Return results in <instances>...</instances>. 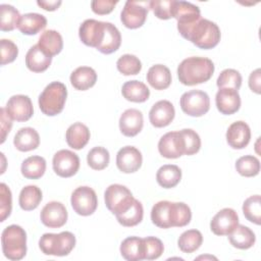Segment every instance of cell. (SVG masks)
Masks as SVG:
<instances>
[{
  "mask_svg": "<svg viewBox=\"0 0 261 261\" xmlns=\"http://www.w3.org/2000/svg\"><path fill=\"white\" fill-rule=\"evenodd\" d=\"M243 213L245 217L259 225L261 223V198L260 195H254L245 200L243 204Z\"/></svg>",
  "mask_w": 261,
  "mask_h": 261,
  "instance_id": "41",
  "label": "cell"
},
{
  "mask_svg": "<svg viewBox=\"0 0 261 261\" xmlns=\"http://www.w3.org/2000/svg\"><path fill=\"white\" fill-rule=\"evenodd\" d=\"M147 82L155 90H165L171 84V72L167 66L155 64L147 72Z\"/></svg>",
  "mask_w": 261,
  "mask_h": 261,
  "instance_id": "28",
  "label": "cell"
},
{
  "mask_svg": "<svg viewBox=\"0 0 261 261\" xmlns=\"http://www.w3.org/2000/svg\"><path fill=\"white\" fill-rule=\"evenodd\" d=\"M121 44V35L118 29L111 22L105 21L104 37L97 50L103 54H111L115 52Z\"/></svg>",
  "mask_w": 261,
  "mask_h": 261,
  "instance_id": "31",
  "label": "cell"
},
{
  "mask_svg": "<svg viewBox=\"0 0 261 261\" xmlns=\"http://www.w3.org/2000/svg\"><path fill=\"white\" fill-rule=\"evenodd\" d=\"M110 160V155L107 149L103 147H94L87 155V162L94 170H102L107 167Z\"/></svg>",
  "mask_w": 261,
  "mask_h": 261,
  "instance_id": "42",
  "label": "cell"
},
{
  "mask_svg": "<svg viewBox=\"0 0 261 261\" xmlns=\"http://www.w3.org/2000/svg\"><path fill=\"white\" fill-rule=\"evenodd\" d=\"M67 210L64 205L57 201L47 203L41 210L40 218L42 223L50 228H59L67 221Z\"/></svg>",
  "mask_w": 261,
  "mask_h": 261,
  "instance_id": "15",
  "label": "cell"
},
{
  "mask_svg": "<svg viewBox=\"0 0 261 261\" xmlns=\"http://www.w3.org/2000/svg\"><path fill=\"white\" fill-rule=\"evenodd\" d=\"M142 162V153L133 146L122 147L116 154V166L124 173L136 172L141 167Z\"/></svg>",
  "mask_w": 261,
  "mask_h": 261,
  "instance_id": "18",
  "label": "cell"
},
{
  "mask_svg": "<svg viewBox=\"0 0 261 261\" xmlns=\"http://www.w3.org/2000/svg\"><path fill=\"white\" fill-rule=\"evenodd\" d=\"M90 136V130L86 124L82 122H74L67 128L65 139L70 148L81 150L88 144Z\"/></svg>",
  "mask_w": 261,
  "mask_h": 261,
  "instance_id": "26",
  "label": "cell"
},
{
  "mask_svg": "<svg viewBox=\"0 0 261 261\" xmlns=\"http://www.w3.org/2000/svg\"><path fill=\"white\" fill-rule=\"evenodd\" d=\"M191 218V209L182 202L159 201L151 210V220L160 228L182 227L190 223Z\"/></svg>",
  "mask_w": 261,
  "mask_h": 261,
  "instance_id": "1",
  "label": "cell"
},
{
  "mask_svg": "<svg viewBox=\"0 0 261 261\" xmlns=\"http://www.w3.org/2000/svg\"><path fill=\"white\" fill-rule=\"evenodd\" d=\"M115 216L117 221L121 225L127 226V227L135 226L143 220V216H144L143 205L139 200L135 199L133 204L129 206V208H127L124 212Z\"/></svg>",
  "mask_w": 261,
  "mask_h": 261,
  "instance_id": "37",
  "label": "cell"
},
{
  "mask_svg": "<svg viewBox=\"0 0 261 261\" xmlns=\"http://www.w3.org/2000/svg\"><path fill=\"white\" fill-rule=\"evenodd\" d=\"M216 85L219 89L221 88H231L239 90L242 85V75L241 73L232 68H226L220 72L217 77Z\"/></svg>",
  "mask_w": 261,
  "mask_h": 261,
  "instance_id": "44",
  "label": "cell"
},
{
  "mask_svg": "<svg viewBox=\"0 0 261 261\" xmlns=\"http://www.w3.org/2000/svg\"><path fill=\"white\" fill-rule=\"evenodd\" d=\"M61 1L60 0H55V1H45V0H39V1H37V4L41 7V8H43V9H45V10H47V11H54V10H56L60 5H61Z\"/></svg>",
  "mask_w": 261,
  "mask_h": 261,
  "instance_id": "53",
  "label": "cell"
},
{
  "mask_svg": "<svg viewBox=\"0 0 261 261\" xmlns=\"http://www.w3.org/2000/svg\"><path fill=\"white\" fill-rule=\"evenodd\" d=\"M228 240L232 247L241 250H247L253 247L256 237L251 228L243 224H238L237 227L228 234Z\"/></svg>",
  "mask_w": 261,
  "mask_h": 261,
  "instance_id": "33",
  "label": "cell"
},
{
  "mask_svg": "<svg viewBox=\"0 0 261 261\" xmlns=\"http://www.w3.org/2000/svg\"><path fill=\"white\" fill-rule=\"evenodd\" d=\"M52 57L46 54L39 45L32 46L25 55V65L33 72L45 71L51 64Z\"/></svg>",
  "mask_w": 261,
  "mask_h": 261,
  "instance_id": "23",
  "label": "cell"
},
{
  "mask_svg": "<svg viewBox=\"0 0 261 261\" xmlns=\"http://www.w3.org/2000/svg\"><path fill=\"white\" fill-rule=\"evenodd\" d=\"M20 14L16 8L9 4L0 5V29L3 32H10L17 28Z\"/></svg>",
  "mask_w": 261,
  "mask_h": 261,
  "instance_id": "39",
  "label": "cell"
},
{
  "mask_svg": "<svg viewBox=\"0 0 261 261\" xmlns=\"http://www.w3.org/2000/svg\"><path fill=\"white\" fill-rule=\"evenodd\" d=\"M236 169L243 176H256L260 171V161L253 155L242 156L236 162Z\"/></svg>",
  "mask_w": 261,
  "mask_h": 261,
  "instance_id": "40",
  "label": "cell"
},
{
  "mask_svg": "<svg viewBox=\"0 0 261 261\" xmlns=\"http://www.w3.org/2000/svg\"><path fill=\"white\" fill-rule=\"evenodd\" d=\"M173 3L174 0H153L150 1V9L158 18L169 19L172 17Z\"/></svg>",
  "mask_w": 261,
  "mask_h": 261,
  "instance_id": "47",
  "label": "cell"
},
{
  "mask_svg": "<svg viewBox=\"0 0 261 261\" xmlns=\"http://www.w3.org/2000/svg\"><path fill=\"white\" fill-rule=\"evenodd\" d=\"M71 207L74 212L82 216L93 214L98 206V199L95 191L87 186L76 188L70 198Z\"/></svg>",
  "mask_w": 261,
  "mask_h": 261,
  "instance_id": "10",
  "label": "cell"
},
{
  "mask_svg": "<svg viewBox=\"0 0 261 261\" xmlns=\"http://www.w3.org/2000/svg\"><path fill=\"white\" fill-rule=\"evenodd\" d=\"M203 243V236L198 229H189L184 231L177 241L178 248L181 252L191 254L198 250Z\"/></svg>",
  "mask_w": 261,
  "mask_h": 261,
  "instance_id": "38",
  "label": "cell"
},
{
  "mask_svg": "<svg viewBox=\"0 0 261 261\" xmlns=\"http://www.w3.org/2000/svg\"><path fill=\"white\" fill-rule=\"evenodd\" d=\"M38 45L46 54L52 57L61 52L63 48V40L57 31L46 30L40 36Z\"/></svg>",
  "mask_w": 261,
  "mask_h": 261,
  "instance_id": "30",
  "label": "cell"
},
{
  "mask_svg": "<svg viewBox=\"0 0 261 261\" xmlns=\"http://www.w3.org/2000/svg\"><path fill=\"white\" fill-rule=\"evenodd\" d=\"M42 191L37 186H25L19 193L18 203L22 210L31 211L36 209L42 201Z\"/></svg>",
  "mask_w": 261,
  "mask_h": 261,
  "instance_id": "36",
  "label": "cell"
},
{
  "mask_svg": "<svg viewBox=\"0 0 261 261\" xmlns=\"http://www.w3.org/2000/svg\"><path fill=\"white\" fill-rule=\"evenodd\" d=\"M179 104L181 110L186 114L199 117L208 112L210 108V99L206 92L192 90L181 95Z\"/></svg>",
  "mask_w": 261,
  "mask_h": 261,
  "instance_id": "8",
  "label": "cell"
},
{
  "mask_svg": "<svg viewBox=\"0 0 261 261\" xmlns=\"http://www.w3.org/2000/svg\"><path fill=\"white\" fill-rule=\"evenodd\" d=\"M104 200L107 209L114 215H118L129 208L135 198L126 187L113 184L106 189L104 193Z\"/></svg>",
  "mask_w": 261,
  "mask_h": 261,
  "instance_id": "7",
  "label": "cell"
},
{
  "mask_svg": "<svg viewBox=\"0 0 261 261\" xmlns=\"http://www.w3.org/2000/svg\"><path fill=\"white\" fill-rule=\"evenodd\" d=\"M251 139L250 126L243 120L232 122L226 130V142L232 149H244Z\"/></svg>",
  "mask_w": 261,
  "mask_h": 261,
  "instance_id": "21",
  "label": "cell"
},
{
  "mask_svg": "<svg viewBox=\"0 0 261 261\" xmlns=\"http://www.w3.org/2000/svg\"><path fill=\"white\" fill-rule=\"evenodd\" d=\"M120 254L127 261H140L145 259L144 240L139 237H128L120 245Z\"/></svg>",
  "mask_w": 261,
  "mask_h": 261,
  "instance_id": "25",
  "label": "cell"
},
{
  "mask_svg": "<svg viewBox=\"0 0 261 261\" xmlns=\"http://www.w3.org/2000/svg\"><path fill=\"white\" fill-rule=\"evenodd\" d=\"M215 103L220 113L230 115L240 109L241 97L238 90L231 88H221L216 93Z\"/></svg>",
  "mask_w": 261,
  "mask_h": 261,
  "instance_id": "19",
  "label": "cell"
},
{
  "mask_svg": "<svg viewBox=\"0 0 261 261\" xmlns=\"http://www.w3.org/2000/svg\"><path fill=\"white\" fill-rule=\"evenodd\" d=\"M180 35L201 49L214 48L219 43L221 37L218 25L215 22L202 17Z\"/></svg>",
  "mask_w": 261,
  "mask_h": 261,
  "instance_id": "3",
  "label": "cell"
},
{
  "mask_svg": "<svg viewBox=\"0 0 261 261\" xmlns=\"http://www.w3.org/2000/svg\"><path fill=\"white\" fill-rule=\"evenodd\" d=\"M53 170L61 177L74 175L80 168L79 156L70 150H59L53 156Z\"/></svg>",
  "mask_w": 261,
  "mask_h": 261,
  "instance_id": "12",
  "label": "cell"
},
{
  "mask_svg": "<svg viewBox=\"0 0 261 261\" xmlns=\"http://www.w3.org/2000/svg\"><path fill=\"white\" fill-rule=\"evenodd\" d=\"M105 21L96 19H86L79 29V36L81 41L90 47H97L101 44L104 37Z\"/></svg>",
  "mask_w": 261,
  "mask_h": 261,
  "instance_id": "17",
  "label": "cell"
},
{
  "mask_svg": "<svg viewBox=\"0 0 261 261\" xmlns=\"http://www.w3.org/2000/svg\"><path fill=\"white\" fill-rule=\"evenodd\" d=\"M66 97L67 90L65 85L61 82H52L40 94L39 107L48 116L57 115L63 110Z\"/></svg>",
  "mask_w": 261,
  "mask_h": 261,
  "instance_id": "5",
  "label": "cell"
},
{
  "mask_svg": "<svg viewBox=\"0 0 261 261\" xmlns=\"http://www.w3.org/2000/svg\"><path fill=\"white\" fill-rule=\"evenodd\" d=\"M75 246V237L70 231L59 233H44L39 241V247L45 255L66 256Z\"/></svg>",
  "mask_w": 261,
  "mask_h": 261,
  "instance_id": "6",
  "label": "cell"
},
{
  "mask_svg": "<svg viewBox=\"0 0 261 261\" xmlns=\"http://www.w3.org/2000/svg\"><path fill=\"white\" fill-rule=\"evenodd\" d=\"M158 151L161 156L168 159L185 155V143L180 132H169L162 136L158 142Z\"/></svg>",
  "mask_w": 261,
  "mask_h": 261,
  "instance_id": "14",
  "label": "cell"
},
{
  "mask_svg": "<svg viewBox=\"0 0 261 261\" xmlns=\"http://www.w3.org/2000/svg\"><path fill=\"white\" fill-rule=\"evenodd\" d=\"M175 110L172 103L168 100H160L152 106L149 112V119L153 126L164 127L173 120Z\"/></svg>",
  "mask_w": 261,
  "mask_h": 261,
  "instance_id": "20",
  "label": "cell"
},
{
  "mask_svg": "<svg viewBox=\"0 0 261 261\" xmlns=\"http://www.w3.org/2000/svg\"><path fill=\"white\" fill-rule=\"evenodd\" d=\"M121 94L123 98H125L127 101L142 103L148 100L150 96V90L144 83L133 80L123 84Z\"/></svg>",
  "mask_w": 261,
  "mask_h": 261,
  "instance_id": "32",
  "label": "cell"
},
{
  "mask_svg": "<svg viewBox=\"0 0 261 261\" xmlns=\"http://www.w3.org/2000/svg\"><path fill=\"white\" fill-rule=\"evenodd\" d=\"M239 224V216L231 208L218 211L210 222V228L216 236H228Z\"/></svg>",
  "mask_w": 261,
  "mask_h": 261,
  "instance_id": "16",
  "label": "cell"
},
{
  "mask_svg": "<svg viewBox=\"0 0 261 261\" xmlns=\"http://www.w3.org/2000/svg\"><path fill=\"white\" fill-rule=\"evenodd\" d=\"M172 17L177 20V30L182 34L187 29L201 18L200 8L187 1H175L172 7Z\"/></svg>",
  "mask_w": 261,
  "mask_h": 261,
  "instance_id": "11",
  "label": "cell"
},
{
  "mask_svg": "<svg viewBox=\"0 0 261 261\" xmlns=\"http://www.w3.org/2000/svg\"><path fill=\"white\" fill-rule=\"evenodd\" d=\"M46 25H47V19L43 14L31 12V13H25L20 15L17 23V29L23 35L32 36L44 30Z\"/></svg>",
  "mask_w": 261,
  "mask_h": 261,
  "instance_id": "24",
  "label": "cell"
},
{
  "mask_svg": "<svg viewBox=\"0 0 261 261\" xmlns=\"http://www.w3.org/2000/svg\"><path fill=\"white\" fill-rule=\"evenodd\" d=\"M143 240L145 245V259L146 260L158 259L164 251V246L161 240L155 237H147V238H144Z\"/></svg>",
  "mask_w": 261,
  "mask_h": 261,
  "instance_id": "46",
  "label": "cell"
},
{
  "mask_svg": "<svg viewBox=\"0 0 261 261\" xmlns=\"http://www.w3.org/2000/svg\"><path fill=\"white\" fill-rule=\"evenodd\" d=\"M249 87L250 89L256 93L260 94L261 90V69L257 68L251 72L249 76Z\"/></svg>",
  "mask_w": 261,
  "mask_h": 261,
  "instance_id": "52",
  "label": "cell"
},
{
  "mask_svg": "<svg viewBox=\"0 0 261 261\" xmlns=\"http://www.w3.org/2000/svg\"><path fill=\"white\" fill-rule=\"evenodd\" d=\"M116 66L118 71L124 75L138 74L142 69L140 59L133 54H124L120 56L116 61Z\"/></svg>",
  "mask_w": 261,
  "mask_h": 261,
  "instance_id": "43",
  "label": "cell"
},
{
  "mask_svg": "<svg viewBox=\"0 0 261 261\" xmlns=\"http://www.w3.org/2000/svg\"><path fill=\"white\" fill-rule=\"evenodd\" d=\"M181 179V170L177 165L165 164L162 165L157 173L156 180L158 185L164 189L174 188Z\"/></svg>",
  "mask_w": 261,
  "mask_h": 261,
  "instance_id": "34",
  "label": "cell"
},
{
  "mask_svg": "<svg viewBox=\"0 0 261 261\" xmlns=\"http://www.w3.org/2000/svg\"><path fill=\"white\" fill-rule=\"evenodd\" d=\"M212 60L206 57L192 56L184 59L177 66V76L185 86H195L211 79L214 72Z\"/></svg>",
  "mask_w": 261,
  "mask_h": 261,
  "instance_id": "2",
  "label": "cell"
},
{
  "mask_svg": "<svg viewBox=\"0 0 261 261\" xmlns=\"http://www.w3.org/2000/svg\"><path fill=\"white\" fill-rule=\"evenodd\" d=\"M144 119L140 110L126 109L119 118V129L125 137H135L143 128Z\"/></svg>",
  "mask_w": 261,
  "mask_h": 261,
  "instance_id": "22",
  "label": "cell"
},
{
  "mask_svg": "<svg viewBox=\"0 0 261 261\" xmlns=\"http://www.w3.org/2000/svg\"><path fill=\"white\" fill-rule=\"evenodd\" d=\"M5 111L12 120L27 121L33 116L34 108L29 96L13 95L8 99Z\"/></svg>",
  "mask_w": 261,
  "mask_h": 261,
  "instance_id": "13",
  "label": "cell"
},
{
  "mask_svg": "<svg viewBox=\"0 0 261 261\" xmlns=\"http://www.w3.org/2000/svg\"><path fill=\"white\" fill-rule=\"evenodd\" d=\"M12 197L10 189L2 182L0 185V220L4 221L11 213Z\"/></svg>",
  "mask_w": 261,
  "mask_h": 261,
  "instance_id": "48",
  "label": "cell"
},
{
  "mask_svg": "<svg viewBox=\"0 0 261 261\" xmlns=\"http://www.w3.org/2000/svg\"><path fill=\"white\" fill-rule=\"evenodd\" d=\"M149 9L150 1L127 0L120 13V20L127 29H138L145 23Z\"/></svg>",
  "mask_w": 261,
  "mask_h": 261,
  "instance_id": "9",
  "label": "cell"
},
{
  "mask_svg": "<svg viewBox=\"0 0 261 261\" xmlns=\"http://www.w3.org/2000/svg\"><path fill=\"white\" fill-rule=\"evenodd\" d=\"M1 46V64L5 65L15 60L18 55L17 46L11 41L7 39H2L0 41Z\"/></svg>",
  "mask_w": 261,
  "mask_h": 261,
  "instance_id": "49",
  "label": "cell"
},
{
  "mask_svg": "<svg viewBox=\"0 0 261 261\" xmlns=\"http://www.w3.org/2000/svg\"><path fill=\"white\" fill-rule=\"evenodd\" d=\"M179 132L185 143V155H194L199 152L201 148V139L199 135L191 128H184Z\"/></svg>",
  "mask_w": 261,
  "mask_h": 261,
  "instance_id": "45",
  "label": "cell"
},
{
  "mask_svg": "<svg viewBox=\"0 0 261 261\" xmlns=\"http://www.w3.org/2000/svg\"><path fill=\"white\" fill-rule=\"evenodd\" d=\"M13 144L18 151L28 152L39 147L40 137L38 132L33 127H21L14 136Z\"/></svg>",
  "mask_w": 261,
  "mask_h": 261,
  "instance_id": "27",
  "label": "cell"
},
{
  "mask_svg": "<svg viewBox=\"0 0 261 261\" xmlns=\"http://www.w3.org/2000/svg\"><path fill=\"white\" fill-rule=\"evenodd\" d=\"M116 4L117 1L113 0H94L91 2V7L96 14L104 15L110 13Z\"/></svg>",
  "mask_w": 261,
  "mask_h": 261,
  "instance_id": "50",
  "label": "cell"
},
{
  "mask_svg": "<svg viewBox=\"0 0 261 261\" xmlns=\"http://www.w3.org/2000/svg\"><path fill=\"white\" fill-rule=\"evenodd\" d=\"M1 244L6 258L13 261L20 260L27 254V232L21 226L11 224L2 231Z\"/></svg>",
  "mask_w": 261,
  "mask_h": 261,
  "instance_id": "4",
  "label": "cell"
},
{
  "mask_svg": "<svg viewBox=\"0 0 261 261\" xmlns=\"http://www.w3.org/2000/svg\"><path fill=\"white\" fill-rule=\"evenodd\" d=\"M0 115H1V122H0L1 123V143H4L7 134H9L12 127V119L6 113L5 108L0 109Z\"/></svg>",
  "mask_w": 261,
  "mask_h": 261,
  "instance_id": "51",
  "label": "cell"
},
{
  "mask_svg": "<svg viewBox=\"0 0 261 261\" xmlns=\"http://www.w3.org/2000/svg\"><path fill=\"white\" fill-rule=\"evenodd\" d=\"M97 82V73L90 66H80L70 74L72 87L80 91H86L92 88Z\"/></svg>",
  "mask_w": 261,
  "mask_h": 261,
  "instance_id": "29",
  "label": "cell"
},
{
  "mask_svg": "<svg viewBox=\"0 0 261 261\" xmlns=\"http://www.w3.org/2000/svg\"><path fill=\"white\" fill-rule=\"evenodd\" d=\"M21 174L25 178L37 179L43 176L46 170V160L41 156H30L21 163Z\"/></svg>",
  "mask_w": 261,
  "mask_h": 261,
  "instance_id": "35",
  "label": "cell"
}]
</instances>
